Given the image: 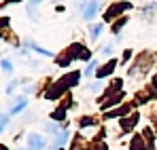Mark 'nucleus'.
<instances>
[{
    "label": "nucleus",
    "instance_id": "obj_1",
    "mask_svg": "<svg viewBox=\"0 0 157 150\" xmlns=\"http://www.w3.org/2000/svg\"><path fill=\"white\" fill-rule=\"evenodd\" d=\"M28 144H30V148H28V150H40L45 142H43V137H40V135H30Z\"/></svg>",
    "mask_w": 157,
    "mask_h": 150
},
{
    "label": "nucleus",
    "instance_id": "obj_2",
    "mask_svg": "<svg viewBox=\"0 0 157 150\" xmlns=\"http://www.w3.org/2000/svg\"><path fill=\"white\" fill-rule=\"evenodd\" d=\"M96 9H98V2L94 0V2H91V4L87 6V11H85V17H87V19H91V17L96 15Z\"/></svg>",
    "mask_w": 157,
    "mask_h": 150
},
{
    "label": "nucleus",
    "instance_id": "obj_3",
    "mask_svg": "<svg viewBox=\"0 0 157 150\" xmlns=\"http://www.w3.org/2000/svg\"><path fill=\"white\" fill-rule=\"evenodd\" d=\"M24 106H26V97H21V100H19V104H17V106H13V114H17V112H19V110H21V108H24Z\"/></svg>",
    "mask_w": 157,
    "mask_h": 150
},
{
    "label": "nucleus",
    "instance_id": "obj_4",
    "mask_svg": "<svg viewBox=\"0 0 157 150\" xmlns=\"http://www.w3.org/2000/svg\"><path fill=\"white\" fill-rule=\"evenodd\" d=\"M100 30H102V25H94V27H91V36L96 38V36L100 34Z\"/></svg>",
    "mask_w": 157,
    "mask_h": 150
}]
</instances>
